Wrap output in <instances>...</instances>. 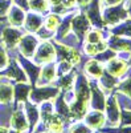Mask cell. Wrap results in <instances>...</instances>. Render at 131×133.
<instances>
[{
	"label": "cell",
	"mask_w": 131,
	"mask_h": 133,
	"mask_svg": "<svg viewBox=\"0 0 131 133\" xmlns=\"http://www.w3.org/2000/svg\"><path fill=\"white\" fill-rule=\"evenodd\" d=\"M60 95V88L57 85H35L32 87V91L29 93V98L32 103L41 104L44 101L54 100Z\"/></svg>",
	"instance_id": "obj_1"
},
{
	"label": "cell",
	"mask_w": 131,
	"mask_h": 133,
	"mask_svg": "<svg viewBox=\"0 0 131 133\" xmlns=\"http://www.w3.org/2000/svg\"><path fill=\"white\" fill-rule=\"evenodd\" d=\"M102 17H103L105 24L109 27L119 24L121 21H123L125 19L128 17L126 4L121 3V4H115V5L102 8Z\"/></svg>",
	"instance_id": "obj_2"
},
{
	"label": "cell",
	"mask_w": 131,
	"mask_h": 133,
	"mask_svg": "<svg viewBox=\"0 0 131 133\" xmlns=\"http://www.w3.org/2000/svg\"><path fill=\"white\" fill-rule=\"evenodd\" d=\"M57 57L56 55V48L53 45V41L52 40H41L37 45V49L33 55V60L36 64L42 65V64H47L50 61H54Z\"/></svg>",
	"instance_id": "obj_3"
},
{
	"label": "cell",
	"mask_w": 131,
	"mask_h": 133,
	"mask_svg": "<svg viewBox=\"0 0 131 133\" xmlns=\"http://www.w3.org/2000/svg\"><path fill=\"white\" fill-rule=\"evenodd\" d=\"M52 41H53L54 48H56V55H57L56 59H58V61H61V60L69 61L74 66L78 65L82 61V55L80 53L78 49L72 48V47L66 45V44H64L58 40H52Z\"/></svg>",
	"instance_id": "obj_4"
},
{
	"label": "cell",
	"mask_w": 131,
	"mask_h": 133,
	"mask_svg": "<svg viewBox=\"0 0 131 133\" xmlns=\"http://www.w3.org/2000/svg\"><path fill=\"white\" fill-rule=\"evenodd\" d=\"M105 110H106V124H105V127H109V128L119 127V123H121V107L118 104L115 93H111L106 97Z\"/></svg>",
	"instance_id": "obj_5"
},
{
	"label": "cell",
	"mask_w": 131,
	"mask_h": 133,
	"mask_svg": "<svg viewBox=\"0 0 131 133\" xmlns=\"http://www.w3.org/2000/svg\"><path fill=\"white\" fill-rule=\"evenodd\" d=\"M23 35H24V32H23L21 28L12 27V25L7 24L5 28L3 29L2 37H0V43L8 49V52L17 51L19 41H20V39H21Z\"/></svg>",
	"instance_id": "obj_6"
},
{
	"label": "cell",
	"mask_w": 131,
	"mask_h": 133,
	"mask_svg": "<svg viewBox=\"0 0 131 133\" xmlns=\"http://www.w3.org/2000/svg\"><path fill=\"white\" fill-rule=\"evenodd\" d=\"M9 128H13L20 133H29V123L24 110V103L15 104L11 121H9Z\"/></svg>",
	"instance_id": "obj_7"
},
{
	"label": "cell",
	"mask_w": 131,
	"mask_h": 133,
	"mask_svg": "<svg viewBox=\"0 0 131 133\" xmlns=\"http://www.w3.org/2000/svg\"><path fill=\"white\" fill-rule=\"evenodd\" d=\"M38 43H40V39L36 36V33L27 32L21 36L19 45H17V51L20 55H23V56H25L28 59H32L37 49Z\"/></svg>",
	"instance_id": "obj_8"
},
{
	"label": "cell",
	"mask_w": 131,
	"mask_h": 133,
	"mask_svg": "<svg viewBox=\"0 0 131 133\" xmlns=\"http://www.w3.org/2000/svg\"><path fill=\"white\" fill-rule=\"evenodd\" d=\"M16 59L19 61V64L21 65V68L24 69L27 77H28V81L32 84V87H35L37 84L38 80V76H40V71H41V65L36 64L32 59H28L23 55L17 53L16 55Z\"/></svg>",
	"instance_id": "obj_9"
},
{
	"label": "cell",
	"mask_w": 131,
	"mask_h": 133,
	"mask_svg": "<svg viewBox=\"0 0 131 133\" xmlns=\"http://www.w3.org/2000/svg\"><path fill=\"white\" fill-rule=\"evenodd\" d=\"M2 76L7 77V79H9L11 81H13V83H24V81H28V77H27L24 69L21 68V65L19 64L16 56L11 57L8 66H7L4 71H2Z\"/></svg>",
	"instance_id": "obj_10"
},
{
	"label": "cell",
	"mask_w": 131,
	"mask_h": 133,
	"mask_svg": "<svg viewBox=\"0 0 131 133\" xmlns=\"http://www.w3.org/2000/svg\"><path fill=\"white\" fill-rule=\"evenodd\" d=\"M85 14H86L87 19H89L91 27L101 28V29L106 27L103 17H102V8H101L99 0H91V2L86 5Z\"/></svg>",
	"instance_id": "obj_11"
},
{
	"label": "cell",
	"mask_w": 131,
	"mask_h": 133,
	"mask_svg": "<svg viewBox=\"0 0 131 133\" xmlns=\"http://www.w3.org/2000/svg\"><path fill=\"white\" fill-rule=\"evenodd\" d=\"M70 28H72V32H74L75 36L82 43L87 31L91 28V24H90V21H89L85 12H77L74 15V17L72 19V27Z\"/></svg>",
	"instance_id": "obj_12"
},
{
	"label": "cell",
	"mask_w": 131,
	"mask_h": 133,
	"mask_svg": "<svg viewBox=\"0 0 131 133\" xmlns=\"http://www.w3.org/2000/svg\"><path fill=\"white\" fill-rule=\"evenodd\" d=\"M90 81V100H89V107L90 109L97 110H105L106 105V96L105 92L99 88L97 80H89Z\"/></svg>",
	"instance_id": "obj_13"
},
{
	"label": "cell",
	"mask_w": 131,
	"mask_h": 133,
	"mask_svg": "<svg viewBox=\"0 0 131 133\" xmlns=\"http://www.w3.org/2000/svg\"><path fill=\"white\" fill-rule=\"evenodd\" d=\"M57 76V64L54 61L47 63L41 66V71H40V76H38V80L36 85H48L52 84L54 81Z\"/></svg>",
	"instance_id": "obj_14"
},
{
	"label": "cell",
	"mask_w": 131,
	"mask_h": 133,
	"mask_svg": "<svg viewBox=\"0 0 131 133\" xmlns=\"http://www.w3.org/2000/svg\"><path fill=\"white\" fill-rule=\"evenodd\" d=\"M127 68H128V63L126 60L121 59V57H118V56L113 57L111 60H109L105 65V71H107L110 75L118 77V79L125 75Z\"/></svg>",
	"instance_id": "obj_15"
},
{
	"label": "cell",
	"mask_w": 131,
	"mask_h": 133,
	"mask_svg": "<svg viewBox=\"0 0 131 133\" xmlns=\"http://www.w3.org/2000/svg\"><path fill=\"white\" fill-rule=\"evenodd\" d=\"M24 110H25V115H27L28 123H29V133H32V130L40 123V107L38 104L32 103L30 100H27L24 103Z\"/></svg>",
	"instance_id": "obj_16"
},
{
	"label": "cell",
	"mask_w": 131,
	"mask_h": 133,
	"mask_svg": "<svg viewBox=\"0 0 131 133\" xmlns=\"http://www.w3.org/2000/svg\"><path fill=\"white\" fill-rule=\"evenodd\" d=\"M85 123L93 129H101L106 124V116L103 115V110H97V109H89L83 116Z\"/></svg>",
	"instance_id": "obj_17"
},
{
	"label": "cell",
	"mask_w": 131,
	"mask_h": 133,
	"mask_svg": "<svg viewBox=\"0 0 131 133\" xmlns=\"http://www.w3.org/2000/svg\"><path fill=\"white\" fill-rule=\"evenodd\" d=\"M13 81L0 77V104H13Z\"/></svg>",
	"instance_id": "obj_18"
},
{
	"label": "cell",
	"mask_w": 131,
	"mask_h": 133,
	"mask_svg": "<svg viewBox=\"0 0 131 133\" xmlns=\"http://www.w3.org/2000/svg\"><path fill=\"white\" fill-rule=\"evenodd\" d=\"M25 15H27V12L23 8H20V7L12 4V7L9 8V11H8V14H7L5 17H7V21H8L9 25L17 27V28H23L24 20H25Z\"/></svg>",
	"instance_id": "obj_19"
},
{
	"label": "cell",
	"mask_w": 131,
	"mask_h": 133,
	"mask_svg": "<svg viewBox=\"0 0 131 133\" xmlns=\"http://www.w3.org/2000/svg\"><path fill=\"white\" fill-rule=\"evenodd\" d=\"M105 71V66L101 64V61H98L97 59L91 57L86 61V64H83V73L93 80H98L102 76Z\"/></svg>",
	"instance_id": "obj_20"
},
{
	"label": "cell",
	"mask_w": 131,
	"mask_h": 133,
	"mask_svg": "<svg viewBox=\"0 0 131 133\" xmlns=\"http://www.w3.org/2000/svg\"><path fill=\"white\" fill-rule=\"evenodd\" d=\"M44 24V17L41 16V14L29 11L25 15V20H24V25L23 28L25 29V32H30V33H36L37 29Z\"/></svg>",
	"instance_id": "obj_21"
},
{
	"label": "cell",
	"mask_w": 131,
	"mask_h": 133,
	"mask_svg": "<svg viewBox=\"0 0 131 133\" xmlns=\"http://www.w3.org/2000/svg\"><path fill=\"white\" fill-rule=\"evenodd\" d=\"M107 45H109V48L114 49L115 52H122V51L131 52V37L110 35L107 39Z\"/></svg>",
	"instance_id": "obj_22"
},
{
	"label": "cell",
	"mask_w": 131,
	"mask_h": 133,
	"mask_svg": "<svg viewBox=\"0 0 131 133\" xmlns=\"http://www.w3.org/2000/svg\"><path fill=\"white\" fill-rule=\"evenodd\" d=\"M32 91V84L28 81L15 83L13 84V103H25L29 98V93Z\"/></svg>",
	"instance_id": "obj_23"
},
{
	"label": "cell",
	"mask_w": 131,
	"mask_h": 133,
	"mask_svg": "<svg viewBox=\"0 0 131 133\" xmlns=\"http://www.w3.org/2000/svg\"><path fill=\"white\" fill-rule=\"evenodd\" d=\"M53 104H54V110H56V113L65 121V123H69V121L73 118L72 113H70V107L64 100L62 93H60L56 98L53 100Z\"/></svg>",
	"instance_id": "obj_24"
},
{
	"label": "cell",
	"mask_w": 131,
	"mask_h": 133,
	"mask_svg": "<svg viewBox=\"0 0 131 133\" xmlns=\"http://www.w3.org/2000/svg\"><path fill=\"white\" fill-rule=\"evenodd\" d=\"M97 83H98L99 88L105 93H110V92H113L115 89V87L119 83V79L115 77V76H113V75H110L107 71H103L102 76L97 80Z\"/></svg>",
	"instance_id": "obj_25"
},
{
	"label": "cell",
	"mask_w": 131,
	"mask_h": 133,
	"mask_svg": "<svg viewBox=\"0 0 131 133\" xmlns=\"http://www.w3.org/2000/svg\"><path fill=\"white\" fill-rule=\"evenodd\" d=\"M107 48H109L107 41H105V40H102V41H99V43H94V44H91V43H85L83 45H82V51H83V53L86 55L87 57H95L98 53L103 52V51L107 49Z\"/></svg>",
	"instance_id": "obj_26"
},
{
	"label": "cell",
	"mask_w": 131,
	"mask_h": 133,
	"mask_svg": "<svg viewBox=\"0 0 131 133\" xmlns=\"http://www.w3.org/2000/svg\"><path fill=\"white\" fill-rule=\"evenodd\" d=\"M77 12H73V14H66L64 19H61V23L56 31V35H54L53 40H61L68 32H70V27H72V19L74 17V15Z\"/></svg>",
	"instance_id": "obj_27"
},
{
	"label": "cell",
	"mask_w": 131,
	"mask_h": 133,
	"mask_svg": "<svg viewBox=\"0 0 131 133\" xmlns=\"http://www.w3.org/2000/svg\"><path fill=\"white\" fill-rule=\"evenodd\" d=\"M110 35H117V36H123V37H131V19L127 17L119 24L113 25L110 28Z\"/></svg>",
	"instance_id": "obj_28"
},
{
	"label": "cell",
	"mask_w": 131,
	"mask_h": 133,
	"mask_svg": "<svg viewBox=\"0 0 131 133\" xmlns=\"http://www.w3.org/2000/svg\"><path fill=\"white\" fill-rule=\"evenodd\" d=\"M114 91L122 92L127 96H131V65H128V68L125 72V75L122 77H119V83L115 87Z\"/></svg>",
	"instance_id": "obj_29"
},
{
	"label": "cell",
	"mask_w": 131,
	"mask_h": 133,
	"mask_svg": "<svg viewBox=\"0 0 131 133\" xmlns=\"http://www.w3.org/2000/svg\"><path fill=\"white\" fill-rule=\"evenodd\" d=\"M75 77H77V72L75 71H72L64 76H60L58 77V81H57V87L60 88L61 91H66V89H70L74 85V81H75Z\"/></svg>",
	"instance_id": "obj_30"
},
{
	"label": "cell",
	"mask_w": 131,
	"mask_h": 133,
	"mask_svg": "<svg viewBox=\"0 0 131 133\" xmlns=\"http://www.w3.org/2000/svg\"><path fill=\"white\" fill-rule=\"evenodd\" d=\"M15 108V103L13 104H0V125L4 127H9V121H11V116H12Z\"/></svg>",
	"instance_id": "obj_31"
},
{
	"label": "cell",
	"mask_w": 131,
	"mask_h": 133,
	"mask_svg": "<svg viewBox=\"0 0 131 133\" xmlns=\"http://www.w3.org/2000/svg\"><path fill=\"white\" fill-rule=\"evenodd\" d=\"M66 133H94V129L90 128L85 121H73L66 128Z\"/></svg>",
	"instance_id": "obj_32"
},
{
	"label": "cell",
	"mask_w": 131,
	"mask_h": 133,
	"mask_svg": "<svg viewBox=\"0 0 131 133\" xmlns=\"http://www.w3.org/2000/svg\"><path fill=\"white\" fill-rule=\"evenodd\" d=\"M105 39V36H103V32H102V29L101 28H90L89 31H87V33H86V36H85V43H91V44H94V43H99V41H102Z\"/></svg>",
	"instance_id": "obj_33"
},
{
	"label": "cell",
	"mask_w": 131,
	"mask_h": 133,
	"mask_svg": "<svg viewBox=\"0 0 131 133\" xmlns=\"http://www.w3.org/2000/svg\"><path fill=\"white\" fill-rule=\"evenodd\" d=\"M49 9L48 0H29V11H33L37 14H45Z\"/></svg>",
	"instance_id": "obj_34"
},
{
	"label": "cell",
	"mask_w": 131,
	"mask_h": 133,
	"mask_svg": "<svg viewBox=\"0 0 131 133\" xmlns=\"http://www.w3.org/2000/svg\"><path fill=\"white\" fill-rule=\"evenodd\" d=\"M60 23H61V16L57 15V14H50V15H48L45 19H44V24L42 25L45 28H48L49 31L56 32L58 25H60Z\"/></svg>",
	"instance_id": "obj_35"
},
{
	"label": "cell",
	"mask_w": 131,
	"mask_h": 133,
	"mask_svg": "<svg viewBox=\"0 0 131 133\" xmlns=\"http://www.w3.org/2000/svg\"><path fill=\"white\" fill-rule=\"evenodd\" d=\"M9 60H11V56H9V52L8 49L0 43V72L4 71L8 64H9Z\"/></svg>",
	"instance_id": "obj_36"
},
{
	"label": "cell",
	"mask_w": 131,
	"mask_h": 133,
	"mask_svg": "<svg viewBox=\"0 0 131 133\" xmlns=\"http://www.w3.org/2000/svg\"><path fill=\"white\" fill-rule=\"evenodd\" d=\"M74 68V65L70 64L69 61H65V60H61L57 63V76H64V75H66L69 72H72Z\"/></svg>",
	"instance_id": "obj_37"
},
{
	"label": "cell",
	"mask_w": 131,
	"mask_h": 133,
	"mask_svg": "<svg viewBox=\"0 0 131 133\" xmlns=\"http://www.w3.org/2000/svg\"><path fill=\"white\" fill-rule=\"evenodd\" d=\"M115 56H117V52H115L114 49H111V48H107V49H105L103 52L98 53L94 59H97L98 61H101V63L103 64V63H107L109 60H111V59L115 57Z\"/></svg>",
	"instance_id": "obj_38"
},
{
	"label": "cell",
	"mask_w": 131,
	"mask_h": 133,
	"mask_svg": "<svg viewBox=\"0 0 131 133\" xmlns=\"http://www.w3.org/2000/svg\"><path fill=\"white\" fill-rule=\"evenodd\" d=\"M54 35H56V32L53 31H49L48 28H45L44 25H41L37 32H36V36L40 39V40H53L54 39Z\"/></svg>",
	"instance_id": "obj_39"
},
{
	"label": "cell",
	"mask_w": 131,
	"mask_h": 133,
	"mask_svg": "<svg viewBox=\"0 0 131 133\" xmlns=\"http://www.w3.org/2000/svg\"><path fill=\"white\" fill-rule=\"evenodd\" d=\"M131 125V109H121V123L119 127Z\"/></svg>",
	"instance_id": "obj_40"
},
{
	"label": "cell",
	"mask_w": 131,
	"mask_h": 133,
	"mask_svg": "<svg viewBox=\"0 0 131 133\" xmlns=\"http://www.w3.org/2000/svg\"><path fill=\"white\" fill-rule=\"evenodd\" d=\"M12 4H13L12 0H0V16L5 17Z\"/></svg>",
	"instance_id": "obj_41"
},
{
	"label": "cell",
	"mask_w": 131,
	"mask_h": 133,
	"mask_svg": "<svg viewBox=\"0 0 131 133\" xmlns=\"http://www.w3.org/2000/svg\"><path fill=\"white\" fill-rule=\"evenodd\" d=\"M123 2H125V0H99L101 8L110 7V5H115V4H121V3H123Z\"/></svg>",
	"instance_id": "obj_42"
},
{
	"label": "cell",
	"mask_w": 131,
	"mask_h": 133,
	"mask_svg": "<svg viewBox=\"0 0 131 133\" xmlns=\"http://www.w3.org/2000/svg\"><path fill=\"white\" fill-rule=\"evenodd\" d=\"M13 4L20 7V8H23L25 12L27 11H29V0H12Z\"/></svg>",
	"instance_id": "obj_43"
},
{
	"label": "cell",
	"mask_w": 131,
	"mask_h": 133,
	"mask_svg": "<svg viewBox=\"0 0 131 133\" xmlns=\"http://www.w3.org/2000/svg\"><path fill=\"white\" fill-rule=\"evenodd\" d=\"M61 4L66 8V9H70V8H74L75 4H77V0H61Z\"/></svg>",
	"instance_id": "obj_44"
},
{
	"label": "cell",
	"mask_w": 131,
	"mask_h": 133,
	"mask_svg": "<svg viewBox=\"0 0 131 133\" xmlns=\"http://www.w3.org/2000/svg\"><path fill=\"white\" fill-rule=\"evenodd\" d=\"M90 2H91V0H77V4H78L80 7H86Z\"/></svg>",
	"instance_id": "obj_45"
},
{
	"label": "cell",
	"mask_w": 131,
	"mask_h": 133,
	"mask_svg": "<svg viewBox=\"0 0 131 133\" xmlns=\"http://www.w3.org/2000/svg\"><path fill=\"white\" fill-rule=\"evenodd\" d=\"M126 9H127V15H128V17L131 19V0H128V2L126 3Z\"/></svg>",
	"instance_id": "obj_46"
},
{
	"label": "cell",
	"mask_w": 131,
	"mask_h": 133,
	"mask_svg": "<svg viewBox=\"0 0 131 133\" xmlns=\"http://www.w3.org/2000/svg\"><path fill=\"white\" fill-rule=\"evenodd\" d=\"M48 2H49V5H52V7H56V5L61 4V0H48Z\"/></svg>",
	"instance_id": "obj_47"
},
{
	"label": "cell",
	"mask_w": 131,
	"mask_h": 133,
	"mask_svg": "<svg viewBox=\"0 0 131 133\" xmlns=\"http://www.w3.org/2000/svg\"><path fill=\"white\" fill-rule=\"evenodd\" d=\"M9 127H4V125H0V133H8Z\"/></svg>",
	"instance_id": "obj_48"
},
{
	"label": "cell",
	"mask_w": 131,
	"mask_h": 133,
	"mask_svg": "<svg viewBox=\"0 0 131 133\" xmlns=\"http://www.w3.org/2000/svg\"><path fill=\"white\" fill-rule=\"evenodd\" d=\"M8 133H20V132H19V130H16V129H13V128H9Z\"/></svg>",
	"instance_id": "obj_49"
},
{
	"label": "cell",
	"mask_w": 131,
	"mask_h": 133,
	"mask_svg": "<svg viewBox=\"0 0 131 133\" xmlns=\"http://www.w3.org/2000/svg\"><path fill=\"white\" fill-rule=\"evenodd\" d=\"M7 17H2V16H0V21H3V20H5Z\"/></svg>",
	"instance_id": "obj_50"
},
{
	"label": "cell",
	"mask_w": 131,
	"mask_h": 133,
	"mask_svg": "<svg viewBox=\"0 0 131 133\" xmlns=\"http://www.w3.org/2000/svg\"><path fill=\"white\" fill-rule=\"evenodd\" d=\"M128 65H131V56H130V59H128Z\"/></svg>",
	"instance_id": "obj_51"
},
{
	"label": "cell",
	"mask_w": 131,
	"mask_h": 133,
	"mask_svg": "<svg viewBox=\"0 0 131 133\" xmlns=\"http://www.w3.org/2000/svg\"><path fill=\"white\" fill-rule=\"evenodd\" d=\"M42 133H57V132H42Z\"/></svg>",
	"instance_id": "obj_52"
},
{
	"label": "cell",
	"mask_w": 131,
	"mask_h": 133,
	"mask_svg": "<svg viewBox=\"0 0 131 133\" xmlns=\"http://www.w3.org/2000/svg\"><path fill=\"white\" fill-rule=\"evenodd\" d=\"M0 77H2V72H0Z\"/></svg>",
	"instance_id": "obj_53"
}]
</instances>
